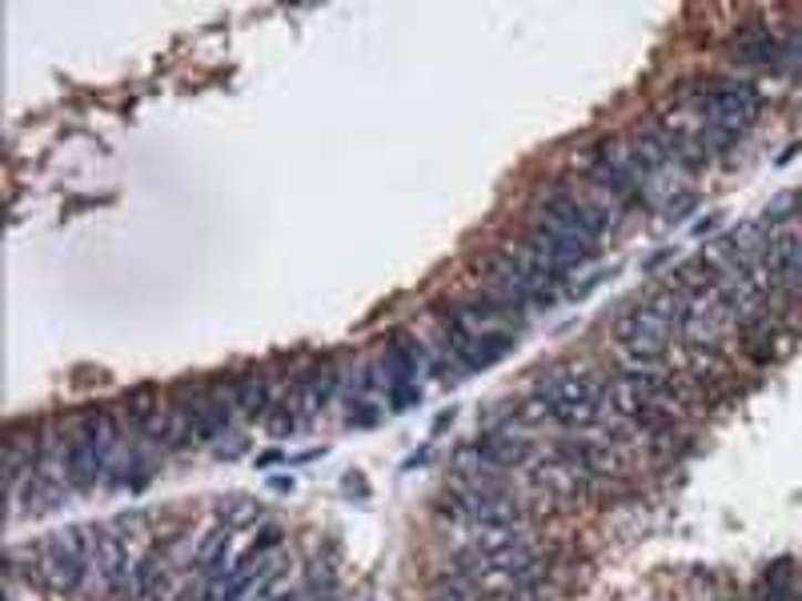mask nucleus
<instances>
[{"label":"nucleus","mask_w":802,"mask_h":601,"mask_svg":"<svg viewBox=\"0 0 802 601\" xmlns=\"http://www.w3.org/2000/svg\"><path fill=\"white\" fill-rule=\"evenodd\" d=\"M614 345L623 349V365H642V370H662L670 358L678 329H670L658 313H650L646 305L630 309L610 325Z\"/></svg>","instance_id":"39448f33"},{"label":"nucleus","mask_w":802,"mask_h":601,"mask_svg":"<svg viewBox=\"0 0 802 601\" xmlns=\"http://www.w3.org/2000/svg\"><path fill=\"white\" fill-rule=\"evenodd\" d=\"M265 514L261 501H254V497H229V501H222V526L225 529H241L249 526V521H257V517Z\"/></svg>","instance_id":"6ab92c4d"},{"label":"nucleus","mask_w":802,"mask_h":601,"mask_svg":"<svg viewBox=\"0 0 802 601\" xmlns=\"http://www.w3.org/2000/svg\"><path fill=\"white\" fill-rule=\"evenodd\" d=\"M341 390V370L333 365V361H326V365H313V370L306 373V377L297 381V405H301V413H306V422H313V417H321V413L329 410V401L338 397Z\"/></svg>","instance_id":"ddd939ff"},{"label":"nucleus","mask_w":802,"mask_h":601,"mask_svg":"<svg viewBox=\"0 0 802 601\" xmlns=\"http://www.w3.org/2000/svg\"><path fill=\"white\" fill-rule=\"evenodd\" d=\"M474 449L482 462L494 465L497 474H502V469H522V465L534 462V445H529L522 433L506 429V425H494V429L482 433L474 442Z\"/></svg>","instance_id":"f8f14e48"},{"label":"nucleus","mask_w":802,"mask_h":601,"mask_svg":"<svg viewBox=\"0 0 802 601\" xmlns=\"http://www.w3.org/2000/svg\"><path fill=\"white\" fill-rule=\"evenodd\" d=\"M517 241L529 245V249H534L542 261H549L554 269H562L566 277H570V269H578L582 261H590V257L598 253V249H590L586 241H578V237H574V232H566L562 225L546 221L542 213H534V217L522 225Z\"/></svg>","instance_id":"1a4fd4ad"},{"label":"nucleus","mask_w":802,"mask_h":601,"mask_svg":"<svg viewBox=\"0 0 802 601\" xmlns=\"http://www.w3.org/2000/svg\"><path fill=\"white\" fill-rule=\"evenodd\" d=\"M169 578L165 573V558H161L157 549H148L145 558L133 566V573H128V581H125V590H121V598L116 601H148L153 593L161 590V581Z\"/></svg>","instance_id":"2eb2a0df"},{"label":"nucleus","mask_w":802,"mask_h":601,"mask_svg":"<svg viewBox=\"0 0 802 601\" xmlns=\"http://www.w3.org/2000/svg\"><path fill=\"white\" fill-rule=\"evenodd\" d=\"M385 405H390L393 413H401L405 405H422V385H418V381H401V385H390V390H385Z\"/></svg>","instance_id":"412c9836"},{"label":"nucleus","mask_w":802,"mask_h":601,"mask_svg":"<svg viewBox=\"0 0 802 601\" xmlns=\"http://www.w3.org/2000/svg\"><path fill=\"white\" fill-rule=\"evenodd\" d=\"M93 553H96V529L93 526H69L53 538H44L41 549L32 553L29 573L44 593L53 598H76L81 586L93 578Z\"/></svg>","instance_id":"f257e3e1"},{"label":"nucleus","mask_w":802,"mask_h":601,"mask_svg":"<svg viewBox=\"0 0 802 601\" xmlns=\"http://www.w3.org/2000/svg\"><path fill=\"white\" fill-rule=\"evenodd\" d=\"M529 397L538 401L546 417L566 429H594L602 425V381H594L578 365H554V370L538 373Z\"/></svg>","instance_id":"7ed1b4c3"},{"label":"nucleus","mask_w":802,"mask_h":601,"mask_svg":"<svg viewBox=\"0 0 802 601\" xmlns=\"http://www.w3.org/2000/svg\"><path fill=\"white\" fill-rule=\"evenodd\" d=\"M229 541H233V529H225V526L209 529V533L197 541V549H193L189 570L197 573V578L217 573V570H229V566H225V558H229Z\"/></svg>","instance_id":"dca6fc26"},{"label":"nucleus","mask_w":802,"mask_h":601,"mask_svg":"<svg viewBox=\"0 0 802 601\" xmlns=\"http://www.w3.org/2000/svg\"><path fill=\"white\" fill-rule=\"evenodd\" d=\"M301 405H297V393L294 397H281L274 401V410H269V417H265V429L274 433V437H289V433L301 429Z\"/></svg>","instance_id":"f3484780"},{"label":"nucleus","mask_w":802,"mask_h":601,"mask_svg":"<svg viewBox=\"0 0 802 601\" xmlns=\"http://www.w3.org/2000/svg\"><path fill=\"white\" fill-rule=\"evenodd\" d=\"M799 213H802V193H786V197H779L774 205H767V213L759 217V225L767 232L786 229V225L799 221Z\"/></svg>","instance_id":"a211bd4d"},{"label":"nucleus","mask_w":802,"mask_h":601,"mask_svg":"<svg viewBox=\"0 0 802 601\" xmlns=\"http://www.w3.org/2000/svg\"><path fill=\"white\" fill-rule=\"evenodd\" d=\"M225 385H229L233 405H237L245 422H265L269 417V410H274V385L261 373H241V377H229Z\"/></svg>","instance_id":"4468645a"},{"label":"nucleus","mask_w":802,"mask_h":601,"mask_svg":"<svg viewBox=\"0 0 802 601\" xmlns=\"http://www.w3.org/2000/svg\"><path fill=\"white\" fill-rule=\"evenodd\" d=\"M534 213H542L546 221L562 225V229L574 232L578 241L598 249L606 229H610L614 217H618V205L602 200L598 193L590 189H578L570 180H558V185H549L546 193H538V209Z\"/></svg>","instance_id":"20e7f679"},{"label":"nucleus","mask_w":802,"mask_h":601,"mask_svg":"<svg viewBox=\"0 0 802 601\" xmlns=\"http://www.w3.org/2000/svg\"><path fill=\"white\" fill-rule=\"evenodd\" d=\"M690 209H695V197H690V193H687V197L678 200V205H675V200H670V209H666V217H670V221H678V217H687Z\"/></svg>","instance_id":"4be33fe9"},{"label":"nucleus","mask_w":802,"mask_h":601,"mask_svg":"<svg viewBox=\"0 0 802 601\" xmlns=\"http://www.w3.org/2000/svg\"><path fill=\"white\" fill-rule=\"evenodd\" d=\"M578 173L582 180H586V189L598 193V197L610 200V205H618V209L642 200V185H638V177L630 173V165L623 160V153H618L614 141H602V145L578 153Z\"/></svg>","instance_id":"423d86ee"},{"label":"nucleus","mask_w":802,"mask_h":601,"mask_svg":"<svg viewBox=\"0 0 802 601\" xmlns=\"http://www.w3.org/2000/svg\"><path fill=\"white\" fill-rule=\"evenodd\" d=\"M378 422H381V413L373 401H366V393H358V397L349 401V417H346L349 429H370V425H378Z\"/></svg>","instance_id":"aec40b11"},{"label":"nucleus","mask_w":802,"mask_h":601,"mask_svg":"<svg viewBox=\"0 0 802 601\" xmlns=\"http://www.w3.org/2000/svg\"><path fill=\"white\" fill-rule=\"evenodd\" d=\"M767 265H771L779 301L799 305L802 301V229H794V225L774 229L771 237H767Z\"/></svg>","instance_id":"9d476101"},{"label":"nucleus","mask_w":802,"mask_h":601,"mask_svg":"<svg viewBox=\"0 0 802 601\" xmlns=\"http://www.w3.org/2000/svg\"><path fill=\"white\" fill-rule=\"evenodd\" d=\"M554 454H562L574 469L590 477V481H618L626 477V457H623V445L614 442H586V437H570V442H558L554 445Z\"/></svg>","instance_id":"9b49d317"},{"label":"nucleus","mask_w":802,"mask_h":601,"mask_svg":"<svg viewBox=\"0 0 802 601\" xmlns=\"http://www.w3.org/2000/svg\"><path fill=\"white\" fill-rule=\"evenodd\" d=\"M678 101H682L702 125L734 133V137H742L762 116V105H767L759 85L747 81V76H702V81H690Z\"/></svg>","instance_id":"f03ea898"},{"label":"nucleus","mask_w":802,"mask_h":601,"mask_svg":"<svg viewBox=\"0 0 802 601\" xmlns=\"http://www.w3.org/2000/svg\"><path fill=\"white\" fill-rule=\"evenodd\" d=\"M538 541L529 533H486L482 541H470L465 549L454 553V566L462 573H482V570H522L529 561H538Z\"/></svg>","instance_id":"0eeeda50"},{"label":"nucleus","mask_w":802,"mask_h":601,"mask_svg":"<svg viewBox=\"0 0 802 601\" xmlns=\"http://www.w3.org/2000/svg\"><path fill=\"white\" fill-rule=\"evenodd\" d=\"M618 145V153H623V160L630 165V173L638 177V185H642V193L658 189V180L670 177V173L678 169V157L675 148L666 145V137L658 133L655 125L646 128H630L626 137L614 141Z\"/></svg>","instance_id":"6e6552de"}]
</instances>
